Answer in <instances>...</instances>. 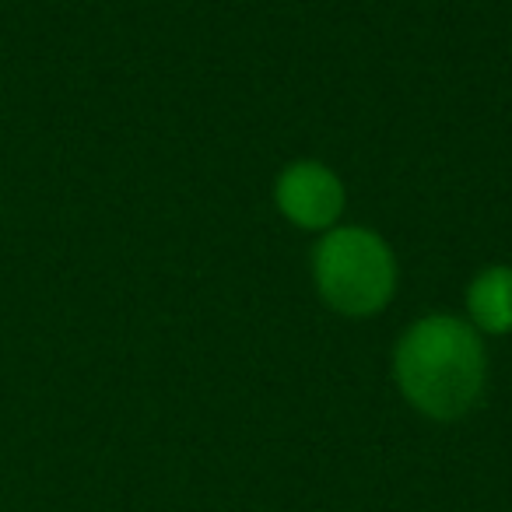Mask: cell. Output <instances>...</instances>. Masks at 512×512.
Segmentation results:
<instances>
[{"label":"cell","instance_id":"6da1fadb","mask_svg":"<svg viewBox=\"0 0 512 512\" xmlns=\"http://www.w3.org/2000/svg\"><path fill=\"white\" fill-rule=\"evenodd\" d=\"M393 379L407 404L425 418H463L477 407L488 379L481 337L456 316H425L400 337Z\"/></svg>","mask_w":512,"mask_h":512},{"label":"cell","instance_id":"7a4b0ae2","mask_svg":"<svg viewBox=\"0 0 512 512\" xmlns=\"http://www.w3.org/2000/svg\"><path fill=\"white\" fill-rule=\"evenodd\" d=\"M316 292L341 316H372L397 288L393 253L369 228H334L313 253Z\"/></svg>","mask_w":512,"mask_h":512},{"label":"cell","instance_id":"3957f363","mask_svg":"<svg viewBox=\"0 0 512 512\" xmlns=\"http://www.w3.org/2000/svg\"><path fill=\"white\" fill-rule=\"evenodd\" d=\"M278 207L288 221L299 228H334L344 211V186L327 165L320 162H295L278 176L274 186Z\"/></svg>","mask_w":512,"mask_h":512},{"label":"cell","instance_id":"277c9868","mask_svg":"<svg viewBox=\"0 0 512 512\" xmlns=\"http://www.w3.org/2000/svg\"><path fill=\"white\" fill-rule=\"evenodd\" d=\"M467 309L474 330L509 334L512 330V267H488L467 288Z\"/></svg>","mask_w":512,"mask_h":512}]
</instances>
